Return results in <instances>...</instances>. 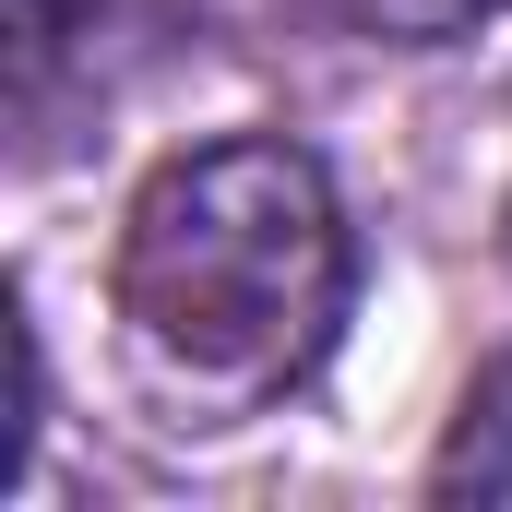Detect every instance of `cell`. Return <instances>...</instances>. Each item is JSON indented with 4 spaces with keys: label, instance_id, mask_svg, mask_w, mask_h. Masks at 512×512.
<instances>
[{
    "label": "cell",
    "instance_id": "6da1fadb",
    "mask_svg": "<svg viewBox=\"0 0 512 512\" xmlns=\"http://www.w3.org/2000/svg\"><path fill=\"white\" fill-rule=\"evenodd\" d=\"M108 298H120V346L143 393L179 405V429H227L298 393L334 358L346 298H358L346 203L322 155L286 131L167 155L120 215Z\"/></svg>",
    "mask_w": 512,
    "mask_h": 512
},
{
    "label": "cell",
    "instance_id": "7a4b0ae2",
    "mask_svg": "<svg viewBox=\"0 0 512 512\" xmlns=\"http://www.w3.org/2000/svg\"><path fill=\"white\" fill-rule=\"evenodd\" d=\"M429 489H441V501H512V358H489V370L465 382V417H453Z\"/></svg>",
    "mask_w": 512,
    "mask_h": 512
},
{
    "label": "cell",
    "instance_id": "3957f363",
    "mask_svg": "<svg viewBox=\"0 0 512 512\" xmlns=\"http://www.w3.org/2000/svg\"><path fill=\"white\" fill-rule=\"evenodd\" d=\"M334 24H358V36H393V48H441V36H477V24H501L512 0H322Z\"/></svg>",
    "mask_w": 512,
    "mask_h": 512
}]
</instances>
